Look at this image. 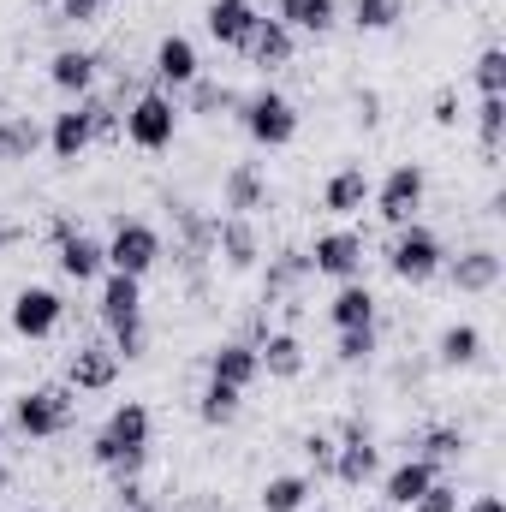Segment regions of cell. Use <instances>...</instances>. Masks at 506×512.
Instances as JSON below:
<instances>
[{"mask_svg":"<svg viewBox=\"0 0 506 512\" xmlns=\"http://www.w3.org/2000/svg\"><path fill=\"white\" fill-rule=\"evenodd\" d=\"M435 126H459V96H453V90L435 96Z\"/></svg>","mask_w":506,"mask_h":512,"instance_id":"44","label":"cell"},{"mask_svg":"<svg viewBox=\"0 0 506 512\" xmlns=\"http://www.w3.org/2000/svg\"><path fill=\"white\" fill-rule=\"evenodd\" d=\"M471 120H477V143H483V155H501V143H506V96H483Z\"/></svg>","mask_w":506,"mask_h":512,"instance_id":"35","label":"cell"},{"mask_svg":"<svg viewBox=\"0 0 506 512\" xmlns=\"http://www.w3.org/2000/svg\"><path fill=\"white\" fill-rule=\"evenodd\" d=\"M304 512H328V507H304Z\"/></svg>","mask_w":506,"mask_h":512,"instance_id":"49","label":"cell"},{"mask_svg":"<svg viewBox=\"0 0 506 512\" xmlns=\"http://www.w3.org/2000/svg\"><path fill=\"white\" fill-rule=\"evenodd\" d=\"M370 322H376V292L364 280H340V292L328 304V328L346 334V328H370Z\"/></svg>","mask_w":506,"mask_h":512,"instance_id":"30","label":"cell"},{"mask_svg":"<svg viewBox=\"0 0 506 512\" xmlns=\"http://www.w3.org/2000/svg\"><path fill=\"white\" fill-rule=\"evenodd\" d=\"M54 262H60V274L66 280H78V286H90V280H102L108 274V251H102V239H90L72 215H60L54 221Z\"/></svg>","mask_w":506,"mask_h":512,"instance_id":"9","label":"cell"},{"mask_svg":"<svg viewBox=\"0 0 506 512\" xmlns=\"http://www.w3.org/2000/svg\"><path fill=\"white\" fill-rule=\"evenodd\" d=\"M352 108H358V120H364V126H381V96H376V90H358V102H352Z\"/></svg>","mask_w":506,"mask_h":512,"instance_id":"43","label":"cell"},{"mask_svg":"<svg viewBox=\"0 0 506 512\" xmlns=\"http://www.w3.org/2000/svg\"><path fill=\"white\" fill-rule=\"evenodd\" d=\"M84 114H90V131H96V143H120L126 137V120H120V102H108V96H84Z\"/></svg>","mask_w":506,"mask_h":512,"instance_id":"37","label":"cell"},{"mask_svg":"<svg viewBox=\"0 0 506 512\" xmlns=\"http://www.w3.org/2000/svg\"><path fill=\"white\" fill-rule=\"evenodd\" d=\"M310 501H316V477H268L256 495L262 512H304Z\"/></svg>","mask_w":506,"mask_h":512,"instance_id":"33","label":"cell"},{"mask_svg":"<svg viewBox=\"0 0 506 512\" xmlns=\"http://www.w3.org/2000/svg\"><path fill=\"white\" fill-rule=\"evenodd\" d=\"M405 18V0H352V24L364 30V36H381V30H393Z\"/></svg>","mask_w":506,"mask_h":512,"instance_id":"36","label":"cell"},{"mask_svg":"<svg viewBox=\"0 0 506 512\" xmlns=\"http://www.w3.org/2000/svg\"><path fill=\"white\" fill-rule=\"evenodd\" d=\"M126 143L131 149H143V155H161V149H173V137H179V102L167 96V90H143L137 102H126Z\"/></svg>","mask_w":506,"mask_h":512,"instance_id":"4","label":"cell"},{"mask_svg":"<svg viewBox=\"0 0 506 512\" xmlns=\"http://www.w3.org/2000/svg\"><path fill=\"white\" fill-rule=\"evenodd\" d=\"M435 364H441V370H477V364H483V328L447 322V328L435 334Z\"/></svg>","mask_w":506,"mask_h":512,"instance_id":"27","label":"cell"},{"mask_svg":"<svg viewBox=\"0 0 506 512\" xmlns=\"http://www.w3.org/2000/svg\"><path fill=\"white\" fill-rule=\"evenodd\" d=\"M90 143H96V131H90V114H84V102H72L66 114H54V126H48V155H54L60 167H78Z\"/></svg>","mask_w":506,"mask_h":512,"instance_id":"23","label":"cell"},{"mask_svg":"<svg viewBox=\"0 0 506 512\" xmlns=\"http://www.w3.org/2000/svg\"><path fill=\"white\" fill-rule=\"evenodd\" d=\"M72 423H78V393L66 382L24 387L12 399V429L24 441H60V435H72Z\"/></svg>","mask_w":506,"mask_h":512,"instance_id":"2","label":"cell"},{"mask_svg":"<svg viewBox=\"0 0 506 512\" xmlns=\"http://www.w3.org/2000/svg\"><path fill=\"white\" fill-rule=\"evenodd\" d=\"M441 274H447L453 292H465V298H489V292L501 286V274H506V256L495 251V245H471V251L447 256Z\"/></svg>","mask_w":506,"mask_h":512,"instance_id":"11","label":"cell"},{"mask_svg":"<svg viewBox=\"0 0 506 512\" xmlns=\"http://www.w3.org/2000/svg\"><path fill=\"white\" fill-rule=\"evenodd\" d=\"M304 256H310V274H322V280H364V233H352V227L316 233V245Z\"/></svg>","mask_w":506,"mask_h":512,"instance_id":"10","label":"cell"},{"mask_svg":"<svg viewBox=\"0 0 506 512\" xmlns=\"http://www.w3.org/2000/svg\"><path fill=\"white\" fill-rule=\"evenodd\" d=\"M0 495H6V465H0Z\"/></svg>","mask_w":506,"mask_h":512,"instance_id":"47","label":"cell"},{"mask_svg":"<svg viewBox=\"0 0 506 512\" xmlns=\"http://www.w3.org/2000/svg\"><path fill=\"white\" fill-rule=\"evenodd\" d=\"M12 334L18 340H54L60 334V322H66V298L54 292V286H18L12 292Z\"/></svg>","mask_w":506,"mask_h":512,"instance_id":"8","label":"cell"},{"mask_svg":"<svg viewBox=\"0 0 506 512\" xmlns=\"http://www.w3.org/2000/svg\"><path fill=\"white\" fill-rule=\"evenodd\" d=\"M370 203H376V215L387 221V227L417 221V209L429 203V173H423V161H399V167H387V179L370 191Z\"/></svg>","mask_w":506,"mask_h":512,"instance_id":"6","label":"cell"},{"mask_svg":"<svg viewBox=\"0 0 506 512\" xmlns=\"http://www.w3.org/2000/svg\"><path fill=\"white\" fill-rule=\"evenodd\" d=\"M471 84H477L483 96H506V48H495V42H489V48L477 54V66H471Z\"/></svg>","mask_w":506,"mask_h":512,"instance_id":"39","label":"cell"},{"mask_svg":"<svg viewBox=\"0 0 506 512\" xmlns=\"http://www.w3.org/2000/svg\"><path fill=\"white\" fill-rule=\"evenodd\" d=\"M0 435H6V423H0Z\"/></svg>","mask_w":506,"mask_h":512,"instance_id":"51","label":"cell"},{"mask_svg":"<svg viewBox=\"0 0 506 512\" xmlns=\"http://www.w3.org/2000/svg\"><path fill=\"white\" fill-rule=\"evenodd\" d=\"M24 512H42V507H24Z\"/></svg>","mask_w":506,"mask_h":512,"instance_id":"50","label":"cell"},{"mask_svg":"<svg viewBox=\"0 0 506 512\" xmlns=\"http://www.w3.org/2000/svg\"><path fill=\"white\" fill-rule=\"evenodd\" d=\"M298 447H304V459H310V471H316V477H334V447H340V441H334L328 429H310Z\"/></svg>","mask_w":506,"mask_h":512,"instance_id":"40","label":"cell"},{"mask_svg":"<svg viewBox=\"0 0 506 512\" xmlns=\"http://www.w3.org/2000/svg\"><path fill=\"white\" fill-rule=\"evenodd\" d=\"M256 364H262V376L268 382H298L304 376V340L298 334H262L256 340Z\"/></svg>","mask_w":506,"mask_h":512,"instance_id":"26","label":"cell"},{"mask_svg":"<svg viewBox=\"0 0 506 512\" xmlns=\"http://www.w3.org/2000/svg\"><path fill=\"white\" fill-rule=\"evenodd\" d=\"M149 435H155L149 405H143V399H120V405L108 411V423L96 429L90 459H96L114 483H120V477H143V465H149Z\"/></svg>","mask_w":506,"mask_h":512,"instance_id":"1","label":"cell"},{"mask_svg":"<svg viewBox=\"0 0 506 512\" xmlns=\"http://www.w3.org/2000/svg\"><path fill=\"white\" fill-rule=\"evenodd\" d=\"M411 512H459V489H453V483H429L423 501H417Z\"/></svg>","mask_w":506,"mask_h":512,"instance_id":"42","label":"cell"},{"mask_svg":"<svg viewBox=\"0 0 506 512\" xmlns=\"http://www.w3.org/2000/svg\"><path fill=\"white\" fill-rule=\"evenodd\" d=\"M108 268H120V274H155L161 268V256H167V245H161V233L149 227V221H137V215H120L114 221V233H108Z\"/></svg>","mask_w":506,"mask_h":512,"instance_id":"7","label":"cell"},{"mask_svg":"<svg viewBox=\"0 0 506 512\" xmlns=\"http://www.w3.org/2000/svg\"><path fill=\"white\" fill-rule=\"evenodd\" d=\"M96 72H102V54H90V48H60L48 60V84L60 96H72V102H84L96 90Z\"/></svg>","mask_w":506,"mask_h":512,"instance_id":"20","label":"cell"},{"mask_svg":"<svg viewBox=\"0 0 506 512\" xmlns=\"http://www.w3.org/2000/svg\"><path fill=\"white\" fill-rule=\"evenodd\" d=\"M376 352H381V328L370 322V328H346V334H340V352H334V358H340L346 370H358V364H370Z\"/></svg>","mask_w":506,"mask_h":512,"instance_id":"38","label":"cell"},{"mask_svg":"<svg viewBox=\"0 0 506 512\" xmlns=\"http://www.w3.org/2000/svg\"><path fill=\"white\" fill-rule=\"evenodd\" d=\"M364 512H393V507H381V501H376V507H364Z\"/></svg>","mask_w":506,"mask_h":512,"instance_id":"48","label":"cell"},{"mask_svg":"<svg viewBox=\"0 0 506 512\" xmlns=\"http://www.w3.org/2000/svg\"><path fill=\"white\" fill-rule=\"evenodd\" d=\"M441 262H447V245H441V233H435V227H423V221L393 227L387 274H393L399 286H429V280L441 274Z\"/></svg>","mask_w":506,"mask_h":512,"instance_id":"3","label":"cell"},{"mask_svg":"<svg viewBox=\"0 0 506 512\" xmlns=\"http://www.w3.org/2000/svg\"><path fill=\"white\" fill-rule=\"evenodd\" d=\"M36 149H48V126L42 120H30V114H6L0 120V167L30 161Z\"/></svg>","mask_w":506,"mask_h":512,"instance_id":"31","label":"cell"},{"mask_svg":"<svg viewBox=\"0 0 506 512\" xmlns=\"http://www.w3.org/2000/svg\"><path fill=\"white\" fill-rule=\"evenodd\" d=\"M0 120H6V114H0Z\"/></svg>","mask_w":506,"mask_h":512,"instance_id":"52","label":"cell"},{"mask_svg":"<svg viewBox=\"0 0 506 512\" xmlns=\"http://www.w3.org/2000/svg\"><path fill=\"white\" fill-rule=\"evenodd\" d=\"M459 512H506V507H501V495H477L471 507H459Z\"/></svg>","mask_w":506,"mask_h":512,"instance_id":"45","label":"cell"},{"mask_svg":"<svg viewBox=\"0 0 506 512\" xmlns=\"http://www.w3.org/2000/svg\"><path fill=\"white\" fill-rule=\"evenodd\" d=\"M274 18L292 36H328L340 24V0H274Z\"/></svg>","mask_w":506,"mask_h":512,"instance_id":"28","label":"cell"},{"mask_svg":"<svg viewBox=\"0 0 506 512\" xmlns=\"http://www.w3.org/2000/svg\"><path fill=\"white\" fill-rule=\"evenodd\" d=\"M310 280V256L298 251V245H286V251L268 256V268H262V304H280L286 292H298Z\"/></svg>","mask_w":506,"mask_h":512,"instance_id":"29","label":"cell"},{"mask_svg":"<svg viewBox=\"0 0 506 512\" xmlns=\"http://www.w3.org/2000/svg\"><path fill=\"white\" fill-rule=\"evenodd\" d=\"M96 316H102V328L137 322V316H143V280H137V274H120V268H108V274H102V298H96Z\"/></svg>","mask_w":506,"mask_h":512,"instance_id":"22","label":"cell"},{"mask_svg":"<svg viewBox=\"0 0 506 512\" xmlns=\"http://www.w3.org/2000/svg\"><path fill=\"white\" fill-rule=\"evenodd\" d=\"M0 245H18V227H12L6 215H0Z\"/></svg>","mask_w":506,"mask_h":512,"instance_id":"46","label":"cell"},{"mask_svg":"<svg viewBox=\"0 0 506 512\" xmlns=\"http://www.w3.org/2000/svg\"><path fill=\"white\" fill-rule=\"evenodd\" d=\"M239 90L233 84H221V78H197L191 90H185V108L179 114H197V120H221V114H239Z\"/></svg>","mask_w":506,"mask_h":512,"instance_id":"32","label":"cell"},{"mask_svg":"<svg viewBox=\"0 0 506 512\" xmlns=\"http://www.w3.org/2000/svg\"><path fill=\"white\" fill-rule=\"evenodd\" d=\"M239 126H245V137L256 149H286L298 137V108L280 90H256V96L239 102Z\"/></svg>","mask_w":506,"mask_h":512,"instance_id":"5","label":"cell"},{"mask_svg":"<svg viewBox=\"0 0 506 512\" xmlns=\"http://www.w3.org/2000/svg\"><path fill=\"white\" fill-rule=\"evenodd\" d=\"M239 411H245V393H239V387L203 382V393H197V423H203V429H227Z\"/></svg>","mask_w":506,"mask_h":512,"instance_id":"34","label":"cell"},{"mask_svg":"<svg viewBox=\"0 0 506 512\" xmlns=\"http://www.w3.org/2000/svg\"><path fill=\"white\" fill-rule=\"evenodd\" d=\"M114 382H120V352L102 346V340H84L66 364V387L72 393H108Z\"/></svg>","mask_w":506,"mask_h":512,"instance_id":"15","label":"cell"},{"mask_svg":"<svg viewBox=\"0 0 506 512\" xmlns=\"http://www.w3.org/2000/svg\"><path fill=\"white\" fill-rule=\"evenodd\" d=\"M292 54H298V36H292L280 18H256L251 42H245V60H251L256 72H286Z\"/></svg>","mask_w":506,"mask_h":512,"instance_id":"21","label":"cell"},{"mask_svg":"<svg viewBox=\"0 0 506 512\" xmlns=\"http://www.w3.org/2000/svg\"><path fill=\"white\" fill-rule=\"evenodd\" d=\"M221 209L227 215H262V209H274V191H268V173L256 167V161H233L227 167V179H221Z\"/></svg>","mask_w":506,"mask_h":512,"instance_id":"14","label":"cell"},{"mask_svg":"<svg viewBox=\"0 0 506 512\" xmlns=\"http://www.w3.org/2000/svg\"><path fill=\"white\" fill-rule=\"evenodd\" d=\"M108 6H114V0H54V18H60V24H102Z\"/></svg>","mask_w":506,"mask_h":512,"instance_id":"41","label":"cell"},{"mask_svg":"<svg viewBox=\"0 0 506 512\" xmlns=\"http://www.w3.org/2000/svg\"><path fill=\"white\" fill-rule=\"evenodd\" d=\"M215 256L227 262V274H251L262 262V239L245 215H215Z\"/></svg>","mask_w":506,"mask_h":512,"instance_id":"18","label":"cell"},{"mask_svg":"<svg viewBox=\"0 0 506 512\" xmlns=\"http://www.w3.org/2000/svg\"><path fill=\"white\" fill-rule=\"evenodd\" d=\"M256 18H262L256 0H209V6H203V30H209L221 48H233V54H245Z\"/></svg>","mask_w":506,"mask_h":512,"instance_id":"17","label":"cell"},{"mask_svg":"<svg viewBox=\"0 0 506 512\" xmlns=\"http://www.w3.org/2000/svg\"><path fill=\"white\" fill-rule=\"evenodd\" d=\"M197 78H203L197 42H191V36H161V42H155V60H149V90L179 96V90H191Z\"/></svg>","mask_w":506,"mask_h":512,"instance_id":"12","label":"cell"},{"mask_svg":"<svg viewBox=\"0 0 506 512\" xmlns=\"http://www.w3.org/2000/svg\"><path fill=\"white\" fill-rule=\"evenodd\" d=\"M376 477H381L376 435H370L364 423H346V429H340V447H334V483L364 489V483H376Z\"/></svg>","mask_w":506,"mask_h":512,"instance_id":"13","label":"cell"},{"mask_svg":"<svg viewBox=\"0 0 506 512\" xmlns=\"http://www.w3.org/2000/svg\"><path fill=\"white\" fill-rule=\"evenodd\" d=\"M405 453H417V459H429V465H459L465 453H471V435L459 429V423H429V429H417L411 441H405Z\"/></svg>","mask_w":506,"mask_h":512,"instance_id":"24","label":"cell"},{"mask_svg":"<svg viewBox=\"0 0 506 512\" xmlns=\"http://www.w3.org/2000/svg\"><path fill=\"white\" fill-rule=\"evenodd\" d=\"M262 376V364H256V346L251 340H221L215 352H209V382H227V387H256Z\"/></svg>","mask_w":506,"mask_h":512,"instance_id":"25","label":"cell"},{"mask_svg":"<svg viewBox=\"0 0 506 512\" xmlns=\"http://www.w3.org/2000/svg\"><path fill=\"white\" fill-rule=\"evenodd\" d=\"M370 191H376V179L358 167V161H346V167H334L328 179H322V209L328 215H364V203H370Z\"/></svg>","mask_w":506,"mask_h":512,"instance_id":"19","label":"cell"},{"mask_svg":"<svg viewBox=\"0 0 506 512\" xmlns=\"http://www.w3.org/2000/svg\"><path fill=\"white\" fill-rule=\"evenodd\" d=\"M429 483H441V465H429V459H417V453H405L387 477H381V507L393 512H411L417 501H423V489Z\"/></svg>","mask_w":506,"mask_h":512,"instance_id":"16","label":"cell"}]
</instances>
